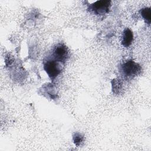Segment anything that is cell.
<instances>
[{"instance_id":"cell-6","label":"cell","mask_w":151,"mask_h":151,"mask_svg":"<svg viewBox=\"0 0 151 151\" xmlns=\"http://www.w3.org/2000/svg\"><path fill=\"white\" fill-rule=\"evenodd\" d=\"M139 12L146 24L149 25L150 24L151 22V9L150 7H145L141 9L139 11Z\"/></svg>"},{"instance_id":"cell-2","label":"cell","mask_w":151,"mask_h":151,"mask_svg":"<svg viewBox=\"0 0 151 151\" xmlns=\"http://www.w3.org/2000/svg\"><path fill=\"white\" fill-rule=\"evenodd\" d=\"M64 64L50 58L44 62V69L51 80H54L62 71Z\"/></svg>"},{"instance_id":"cell-3","label":"cell","mask_w":151,"mask_h":151,"mask_svg":"<svg viewBox=\"0 0 151 151\" xmlns=\"http://www.w3.org/2000/svg\"><path fill=\"white\" fill-rule=\"evenodd\" d=\"M111 1L109 0L97 1L88 5L87 10L97 15H104L110 11Z\"/></svg>"},{"instance_id":"cell-8","label":"cell","mask_w":151,"mask_h":151,"mask_svg":"<svg viewBox=\"0 0 151 151\" xmlns=\"http://www.w3.org/2000/svg\"><path fill=\"white\" fill-rule=\"evenodd\" d=\"M112 83V90L114 93L119 94V92L122 90V83L119 80H113L111 81Z\"/></svg>"},{"instance_id":"cell-1","label":"cell","mask_w":151,"mask_h":151,"mask_svg":"<svg viewBox=\"0 0 151 151\" xmlns=\"http://www.w3.org/2000/svg\"><path fill=\"white\" fill-rule=\"evenodd\" d=\"M119 70L124 78L131 80L140 74L142 67L133 60H130L122 64Z\"/></svg>"},{"instance_id":"cell-7","label":"cell","mask_w":151,"mask_h":151,"mask_svg":"<svg viewBox=\"0 0 151 151\" xmlns=\"http://www.w3.org/2000/svg\"><path fill=\"white\" fill-rule=\"evenodd\" d=\"M84 136L78 132L75 133L73 136V140L74 145L77 146H79L84 141Z\"/></svg>"},{"instance_id":"cell-5","label":"cell","mask_w":151,"mask_h":151,"mask_svg":"<svg viewBox=\"0 0 151 151\" xmlns=\"http://www.w3.org/2000/svg\"><path fill=\"white\" fill-rule=\"evenodd\" d=\"M133 40V32L129 28H126L122 33V45L126 48L129 47L132 44Z\"/></svg>"},{"instance_id":"cell-4","label":"cell","mask_w":151,"mask_h":151,"mask_svg":"<svg viewBox=\"0 0 151 151\" xmlns=\"http://www.w3.org/2000/svg\"><path fill=\"white\" fill-rule=\"evenodd\" d=\"M68 57L69 50L65 45L59 43L54 47L52 51V58L64 64Z\"/></svg>"}]
</instances>
